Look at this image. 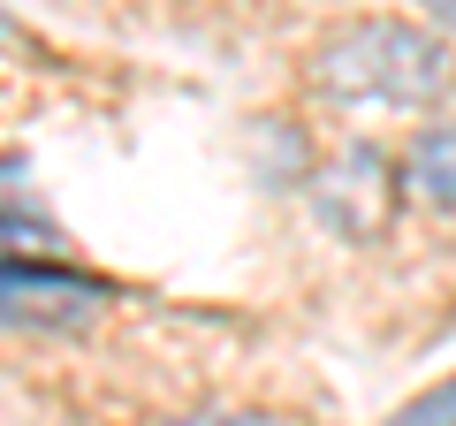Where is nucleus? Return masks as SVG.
<instances>
[{"label":"nucleus","mask_w":456,"mask_h":426,"mask_svg":"<svg viewBox=\"0 0 456 426\" xmlns=\"http://www.w3.org/2000/svg\"><path fill=\"white\" fill-rule=\"evenodd\" d=\"M305 84L335 107L434 115L456 92V46L419 16H350L305 53Z\"/></svg>","instance_id":"nucleus-1"},{"label":"nucleus","mask_w":456,"mask_h":426,"mask_svg":"<svg viewBox=\"0 0 456 426\" xmlns=\"http://www.w3.org/2000/svg\"><path fill=\"white\" fill-rule=\"evenodd\" d=\"M395 206H403V168L388 160L380 145H342L320 160V176H312V213H320L327 229L342 236V244H373V236H388Z\"/></svg>","instance_id":"nucleus-2"},{"label":"nucleus","mask_w":456,"mask_h":426,"mask_svg":"<svg viewBox=\"0 0 456 426\" xmlns=\"http://www.w3.org/2000/svg\"><path fill=\"white\" fill-rule=\"evenodd\" d=\"M114 305V290L84 266L61 259H0V328H31V335H61V328H92Z\"/></svg>","instance_id":"nucleus-3"},{"label":"nucleus","mask_w":456,"mask_h":426,"mask_svg":"<svg viewBox=\"0 0 456 426\" xmlns=\"http://www.w3.org/2000/svg\"><path fill=\"white\" fill-rule=\"evenodd\" d=\"M403 198H419L426 213H456V115H426V130H411Z\"/></svg>","instance_id":"nucleus-4"},{"label":"nucleus","mask_w":456,"mask_h":426,"mask_svg":"<svg viewBox=\"0 0 456 426\" xmlns=\"http://www.w3.org/2000/svg\"><path fill=\"white\" fill-rule=\"evenodd\" d=\"M380 426H456V373H441V381H426L419 396H403Z\"/></svg>","instance_id":"nucleus-5"},{"label":"nucleus","mask_w":456,"mask_h":426,"mask_svg":"<svg viewBox=\"0 0 456 426\" xmlns=\"http://www.w3.org/2000/svg\"><path fill=\"white\" fill-rule=\"evenodd\" d=\"M160 426H305V419H289V411H274V404H198V411L160 419Z\"/></svg>","instance_id":"nucleus-6"},{"label":"nucleus","mask_w":456,"mask_h":426,"mask_svg":"<svg viewBox=\"0 0 456 426\" xmlns=\"http://www.w3.org/2000/svg\"><path fill=\"white\" fill-rule=\"evenodd\" d=\"M411 8H419V23H426V31H441V38L456 46V0H411Z\"/></svg>","instance_id":"nucleus-7"}]
</instances>
